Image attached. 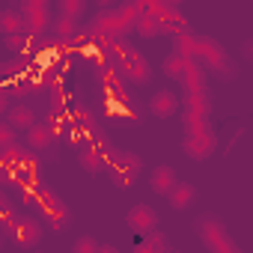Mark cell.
Instances as JSON below:
<instances>
[{
	"instance_id": "6da1fadb",
	"label": "cell",
	"mask_w": 253,
	"mask_h": 253,
	"mask_svg": "<svg viewBox=\"0 0 253 253\" xmlns=\"http://www.w3.org/2000/svg\"><path fill=\"white\" fill-rule=\"evenodd\" d=\"M194 60L203 66V69H211V72H217V75H235V66L229 63V54L223 51V45L220 42H214V39H209V36H197V54H194Z\"/></svg>"
},
{
	"instance_id": "7a4b0ae2",
	"label": "cell",
	"mask_w": 253,
	"mask_h": 253,
	"mask_svg": "<svg viewBox=\"0 0 253 253\" xmlns=\"http://www.w3.org/2000/svg\"><path fill=\"white\" fill-rule=\"evenodd\" d=\"M197 232H200L203 244H206L211 253H241L238 244L232 241L229 229H226L220 220H214V217H203V220H197Z\"/></svg>"
},
{
	"instance_id": "3957f363",
	"label": "cell",
	"mask_w": 253,
	"mask_h": 253,
	"mask_svg": "<svg viewBox=\"0 0 253 253\" xmlns=\"http://www.w3.org/2000/svg\"><path fill=\"white\" fill-rule=\"evenodd\" d=\"M36 203H39V214H42V220H45L51 229H63V226L69 223V209H66V203H63L51 188H39Z\"/></svg>"
},
{
	"instance_id": "277c9868",
	"label": "cell",
	"mask_w": 253,
	"mask_h": 253,
	"mask_svg": "<svg viewBox=\"0 0 253 253\" xmlns=\"http://www.w3.org/2000/svg\"><path fill=\"white\" fill-rule=\"evenodd\" d=\"M140 167H143V161L137 155H131V152H116V155L107 158V170H110V176H113V182L119 188H128L137 179Z\"/></svg>"
},
{
	"instance_id": "5b68a950",
	"label": "cell",
	"mask_w": 253,
	"mask_h": 253,
	"mask_svg": "<svg viewBox=\"0 0 253 253\" xmlns=\"http://www.w3.org/2000/svg\"><path fill=\"white\" fill-rule=\"evenodd\" d=\"M42 232H45V226L36 217H15V214L9 217V238L18 247H36L42 241Z\"/></svg>"
},
{
	"instance_id": "8992f818",
	"label": "cell",
	"mask_w": 253,
	"mask_h": 253,
	"mask_svg": "<svg viewBox=\"0 0 253 253\" xmlns=\"http://www.w3.org/2000/svg\"><path fill=\"white\" fill-rule=\"evenodd\" d=\"M119 75H122V81H125V84L143 86V84H149L152 69H149V63L143 60V54H137V51L131 48L128 54H125V60L119 63Z\"/></svg>"
},
{
	"instance_id": "52a82bcc",
	"label": "cell",
	"mask_w": 253,
	"mask_h": 253,
	"mask_svg": "<svg viewBox=\"0 0 253 253\" xmlns=\"http://www.w3.org/2000/svg\"><path fill=\"white\" fill-rule=\"evenodd\" d=\"M21 18H24V30L39 36L48 30L51 24V15H48V0H24V9H21Z\"/></svg>"
},
{
	"instance_id": "ba28073f",
	"label": "cell",
	"mask_w": 253,
	"mask_h": 253,
	"mask_svg": "<svg viewBox=\"0 0 253 253\" xmlns=\"http://www.w3.org/2000/svg\"><path fill=\"white\" fill-rule=\"evenodd\" d=\"M125 223H128V229H134L137 235H146V232L158 229V211H155L152 206L137 203V206L128 209V214H125Z\"/></svg>"
},
{
	"instance_id": "9c48e42d",
	"label": "cell",
	"mask_w": 253,
	"mask_h": 253,
	"mask_svg": "<svg viewBox=\"0 0 253 253\" xmlns=\"http://www.w3.org/2000/svg\"><path fill=\"white\" fill-rule=\"evenodd\" d=\"M214 146H217V137H214V131H211V128L197 131V134H188V137H185V143H182V149H185L194 161H206V158L214 152Z\"/></svg>"
},
{
	"instance_id": "30bf717a",
	"label": "cell",
	"mask_w": 253,
	"mask_h": 253,
	"mask_svg": "<svg viewBox=\"0 0 253 253\" xmlns=\"http://www.w3.org/2000/svg\"><path fill=\"white\" fill-rule=\"evenodd\" d=\"M107 158H110V152L101 146V140L84 143V146H81V155H78V161H81V167H84L86 173H101V170H107Z\"/></svg>"
},
{
	"instance_id": "8fae6325",
	"label": "cell",
	"mask_w": 253,
	"mask_h": 253,
	"mask_svg": "<svg viewBox=\"0 0 253 253\" xmlns=\"http://www.w3.org/2000/svg\"><path fill=\"white\" fill-rule=\"evenodd\" d=\"M176 110H179V95L170 92V89H158V92L149 98V113L158 116V119H170Z\"/></svg>"
},
{
	"instance_id": "7c38bea8",
	"label": "cell",
	"mask_w": 253,
	"mask_h": 253,
	"mask_svg": "<svg viewBox=\"0 0 253 253\" xmlns=\"http://www.w3.org/2000/svg\"><path fill=\"white\" fill-rule=\"evenodd\" d=\"M54 140H57V131L51 128L48 122H33L30 128H27V146H30L33 152H42V149H48Z\"/></svg>"
},
{
	"instance_id": "4fadbf2b",
	"label": "cell",
	"mask_w": 253,
	"mask_h": 253,
	"mask_svg": "<svg viewBox=\"0 0 253 253\" xmlns=\"http://www.w3.org/2000/svg\"><path fill=\"white\" fill-rule=\"evenodd\" d=\"M155 18H158V24H161V33H182V30H188V21H185V15H179V6H158L155 9Z\"/></svg>"
},
{
	"instance_id": "5bb4252c",
	"label": "cell",
	"mask_w": 253,
	"mask_h": 253,
	"mask_svg": "<svg viewBox=\"0 0 253 253\" xmlns=\"http://www.w3.org/2000/svg\"><path fill=\"white\" fill-rule=\"evenodd\" d=\"M179 84L188 89V92H206V69L197 63V60H188L185 63V72L179 78Z\"/></svg>"
},
{
	"instance_id": "9a60e30c",
	"label": "cell",
	"mask_w": 253,
	"mask_h": 253,
	"mask_svg": "<svg viewBox=\"0 0 253 253\" xmlns=\"http://www.w3.org/2000/svg\"><path fill=\"white\" fill-rule=\"evenodd\" d=\"M6 122L12 125L15 131H27L30 125L36 122V110L27 107V104H9V110H6Z\"/></svg>"
},
{
	"instance_id": "2e32d148",
	"label": "cell",
	"mask_w": 253,
	"mask_h": 253,
	"mask_svg": "<svg viewBox=\"0 0 253 253\" xmlns=\"http://www.w3.org/2000/svg\"><path fill=\"white\" fill-rule=\"evenodd\" d=\"M176 182H179V176H176V170H173V167H167V164L155 167V170H152V176H149V188H152L155 194H161V197H167V191H170Z\"/></svg>"
},
{
	"instance_id": "e0dca14e",
	"label": "cell",
	"mask_w": 253,
	"mask_h": 253,
	"mask_svg": "<svg viewBox=\"0 0 253 253\" xmlns=\"http://www.w3.org/2000/svg\"><path fill=\"white\" fill-rule=\"evenodd\" d=\"M194 197H197V188H194L191 182H176V185L167 191V200H170V206H173L176 211H185V209L194 203Z\"/></svg>"
},
{
	"instance_id": "ac0fdd59",
	"label": "cell",
	"mask_w": 253,
	"mask_h": 253,
	"mask_svg": "<svg viewBox=\"0 0 253 253\" xmlns=\"http://www.w3.org/2000/svg\"><path fill=\"white\" fill-rule=\"evenodd\" d=\"M134 30H137L143 39H155V36H161V24H158L155 12H137V18H134Z\"/></svg>"
},
{
	"instance_id": "d6986e66",
	"label": "cell",
	"mask_w": 253,
	"mask_h": 253,
	"mask_svg": "<svg viewBox=\"0 0 253 253\" xmlns=\"http://www.w3.org/2000/svg\"><path fill=\"white\" fill-rule=\"evenodd\" d=\"M173 54L194 60V54H197V36H194V33H188V30L173 33Z\"/></svg>"
},
{
	"instance_id": "ffe728a7",
	"label": "cell",
	"mask_w": 253,
	"mask_h": 253,
	"mask_svg": "<svg viewBox=\"0 0 253 253\" xmlns=\"http://www.w3.org/2000/svg\"><path fill=\"white\" fill-rule=\"evenodd\" d=\"M182 104H185V113H194V116H209V110H211L209 92H188Z\"/></svg>"
},
{
	"instance_id": "44dd1931",
	"label": "cell",
	"mask_w": 253,
	"mask_h": 253,
	"mask_svg": "<svg viewBox=\"0 0 253 253\" xmlns=\"http://www.w3.org/2000/svg\"><path fill=\"white\" fill-rule=\"evenodd\" d=\"M0 33H3V36L24 33V18H21V12H15V9H3V12H0Z\"/></svg>"
},
{
	"instance_id": "7402d4cb",
	"label": "cell",
	"mask_w": 253,
	"mask_h": 253,
	"mask_svg": "<svg viewBox=\"0 0 253 253\" xmlns=\"http://www.w3.org/2000/svg\"><path fill=\"white\" fill-rule=\"evenodd\" d=\"M54 30H57V39H63V42H72V39H78V18L60 15V18L54 21Z\"/></svg>"
},
{
	"instance_id": "603a6c76",
	"label": "cell",
	"mask_w": 253,
	"mask_h": 253,
	"mask_svg": "<svg viewBox=\"0 0 253 253\" xmlns=\"http://www.w3.org/2000/svg\"><path fill=\"white\" fill-rule=\"evenodd\" d=\"M137 250H140V253H167L170 244H167V238H164L158 229H152V232H146V241H143Z\"/></svg>"
},
{
	"instance_id": "cb8c5ba5",
	"label": "cell",
	"mask_w": 253,
	"mask_h": 253,
	"mask_svg": "<svg viewBox=\"0 0 253 253\" xmlns=\"http://www.w3.org/2000/svg\"><path fill=\"white\" fill-rule=\"evenodd\" d=\"M185 63H188V57H179V54H170L164 63H161V72L170 78V81H179L182 78V72H185Z\"/></svg>"
},
{
	"instance_id": "d4e9b609",
	"label": "cell",
	"mask_w": 253,
	"mask_h": 253,
	"mask_svg": "<svg viewBox=\"0 0 253 253\" xmlns=\"http://www.w3.org/2000/svg\"><path fill=\"white\" fill-rule=\"evenodd\" d=\"M57 6H60L63 15L81 21V18H84V9H86V0H57Z\"/></svg>"
},
{
	"instance_id": "484cf974",
	"label": "cell",
	"mask_w": 253,
	"mask_h": 253,
	"mask_svg": "<svg viewBox=\"0 0 253 253\" xmlns=\"http://www.w3.org/2000/svg\"><path fill=\"white\" fill-rule=\"evenodd\" d=\"M182 122H185V134H197V131L211 128V125H209V116H194V113H185V116H182Z\"/></svg>"
},
{
	"instance_id": "4316f807",
	"label": "cell",
	"mask_w": 253,
	"mask_h": 253,
	"mask_svg": "<svg viewBox=\"0 0 253 253\" xmlns=\"http://www.w3.org/2000/svg\"><path fill=\"white\" fill-rule=\"evenodd\" d=\"M72 250H75V253H98V241H95L92 235H81V238H75Z\"/></svg>"
},
{
	"instance_id": "83f0119b",
	"label": "cell",
	"mask_w": 253,
	"mask_h": 253,
	"mask_svg": "<svg viewBox=\"0 0 253 253\" xmlns=\"http://www.w3.org/2000/svg\"><path fill=\"white\" fill-rule=\"evenodd\" d=\"M15 128H12V125L9 122H0V149H6V146H12L15 143Z\"/></svg>"
},
{
	"instance_id": "f1b7e54d",
	"label": "cell",
	"mask_w": 253,
	"mask_h": 253,
	"mask_svg": "<svg viewBox=\"0 0 253 253\" xmlns=\"http://www.w3.org/2000/svg\"><path fill=\"white\" fill-rule=\"evenodd\" d=\"M9 104H12V95H9V89H3V86H0V113H6V110H9Z\"/></svg>"
},
{
	"instance_id": "f546056e",
	"label": "cell",
	"mask_w": 253,
	"mask_h": 253,
	"mask_svg": "<svg viewBox=\"0 0 253 253\" xmlns=\"http://www.w3.org/2000/svg\"><path fill=\"white\" fill-rule=\"evenodd\" d=\"M241 54H244V60H250V57H253V42H250V39L244 42V48H241Z\"/></svg>"
},
{
	"instance_id": "4dcf8cb0",
	"label": "cell",
	"mask_w": 253,
	"mask_h": 253,
	"mask_svg": "<svg viewBox=\"0 0 253 253\" xmlns=\"http://www.w3.org/2000/svg\"><path fill=\"white\" fill-rule=\"evenodd\" d=\"M98 3H101V6H107V0H98Z\"/></svg>"
},
{
	"instance_id": "1f68e13d",
	"label": "cell",
	"mask_w": 253,
	"mask_h": 253,
	"mask_svg": "<svg viewBox=\"0 0 253 253\" xmlns=\"http://www.w3.org/2000/svg\"><path fill=\"white\" fill-rule=\"evenodd\" d=\"M0 72H3V69H0Z\"/></svg>"
}]
</instances>
